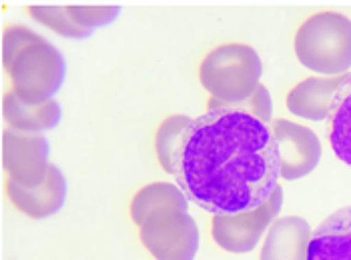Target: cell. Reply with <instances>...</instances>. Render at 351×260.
<instances>
[{"label":"cell","instance_id":"1","mask_svg":"<svg viewBox=\"0 0 351 260\" xmlns=\"http://www.w3.org/2000/svg\"><path fill=\"white\" fill-rule=\"evenodd\" d=\"M173 174L191 203L211 214L259 208L281 177L271 125L239 106L207 110L183 132Z\"/></svg>","mask_w":351,"mask_h":260},{"label":"cell","instance_id":"2","mask_svg":"<svg viewBox=\"0 0 351 260\" xmlns=\"http://www.w3.org/2000/svg\"><path fill=\"white\" fill-rule=\"evenodd\" d=\"M138 238L155 260H195L199 226L189 214V198L171 182H151L131 200Z\"/></svg>","mask_w":351,"mask_h":260},{"label":"cell","instance_id":"3","mask_svg":"<svg viewBox=\"0 0 351 260\" xmlns=\"http://www.w3.org/2000/svg\"><path fill=\"white\" fill-rule=\"evenodd\" d=\"M2 64L14 94L30 104L51 101L60 90L66 75V62L60 51L25 25L4 28Z\"/></svg>","mask_w":351,"mask_h":260},{"label":"cell","instance_id":"4","mask_svg":"<svg viewBox=\"0 0 351 260\" xmlns=\"http://www.w3.org/2000/svg\"><path fill=\"white\" fill-rule=\"evenodd\" d=\"M261 75L259 52L239 42L219 44L199 64L201 86L211 94L209 110L243 104L261 84Z\"/></svg>","mask_w":351,"mask_h":260},{"label":"cell","instance_id":"5","mask_svg":"<svg viewBox=\"0 0 351 260\" xmlns=\"http://www.w3.org/2000/svg\"><path fill=\"white\" fill-rule=\"evenodd\" d=\"M298 60L319 77H346L351 68V21L324 10L309 16L295 32Z\"/></svg>","mask_w":351,"mask_h":260},{"label":"cell","instance_id":"6","mask_svg":"<svg viewBox=\"0 0 351 260\" xmlns=\"http://www.w3.org/2000/svg\"><path fill=\"white\" fill-rule=\"evenodd\" d=\"M283 207V188L277 186L267 203L255 210H247L239 214H213L211 220V236L217 244L235 255L251 252L263 234L277 220V214Z\"/></svg>","mask_w":351,"mask_h":260},{"label":"cell","instance_id":"7","mask_svg":"<svg viewBox=\"0 0 351 260\" xmlns=\"http://www.w3.org/2000/svg\"><path fill=\"white\" fill-rule=\"evenodd\" d=\"M51 146L43 134L25 132L12 127L2 132V166L8 181L23 186H36L47 179Z\"/></svg>","mask_w":351,"mask_h":260},{"label":"cell","instance_id":"8","mask_svg":"<svg viewBox=\"0 0 351 260\" xmlns=\"http://www.w3.org/2000/svg\"><path fill=\"white\" fill-rule=\"evenodd\" d=\"M271 130L277 144L281 179L298 181L315 170L322 158V142L313 130L291 120H273Z\"/></svg>","mask_w":351,"mask_h":260},{"label":"cell","instance_id":"9","mask_svg":"<svg viewBox=\"0 0 351 260\" xmlns=\"http://www.w3.org/2000/svg\"><path fill=\"white\" fill-rule=\"evenodd\" d=\"M6 194L19 212L28 218L40 220L56 214L66 200V179L51 164L47 179L36 186H23L6 179Z\"/></svg>","mask_w":351,"mask_h":260},{"label":"cell","instance_id":"10","mask_svg":"<svg viewBox=\"0 0 351 260\" xmlns=\"http://www.w3.org/2000/svg\"><path fill=\"white\" fill-rule=\"evenodd\" d=\"M313 229L301 216L277 218L267 231L261 260H307Z\"/></svg>","mask_w":351,"mask_h":260},{"label":"cell","instance_id":"11","mask_svg":"<svg viewBox=\"0 0 351 260\" xmlns=\"http://www.w3.org/2000/svg\"><path fill=\"white\" fill-rule=\"evenodd\" d=\"M346 77H311L301 80L287 94L289 112L313 122L325 120L331 112L333 96Z\"/></svg>","mask_w":351,"mask_h":260},{"label":"cell","instance_id":"12","mask_svg":"<svg viewBox=\"0 0 351 260\" xmlns=\"http://www.w3.org/2000/svg\"><path fill=\"white\" fill-rule=\"evenodd\" d=\"M307 260H351V207L333 212L313 231Z\"/></svg>","mask_w":351,"mask_h":260},{"label":"cell","instance_id":"13","mask_svg":"<svg viewBox=\"0 0 351 260\" xmlns=\"http://www.w3.org/2000/svg\"><path fill=\"white\" fill-rule=\"evenodd\" d=\"M2 114L12 129L40 134L58 125L60 106L54 99L38 104L25 103L14 94V90H8L2 99Z\"/></svg>","mask_w":351,"mask_h":260},{"label":"cell","instance_id":"14","mask_svg":"<svg viewBox=\"0 0 351 260\" xmlns=\"http://www.w3.org/2000/svg\"><path fill=\"white\" fill-rule=\"evenodd\" d=\"M327 138L335 156L351 168V75L339 84L327 116Z\"/></svg>","mask_w":351,"mask_h":260},{"label":"cell","instance_id":"15","mask_svg":"<svg viewBox=\"0 0 351 260\" xmlns=\"http://www.w3.org/2000/svg\"><path fill=\"white\" fill-rule=\"evenodd\" d=\"M27 12L43 26L51 28L58 36L64 38H86L90 34V30L82 28L73 14L69 12L66 6H58V4H30L27 6Z\"/></svg>","mask_w":351,"mask_h":260},{"label":"cell","instance_id":"16","mask_svg":"<svg viewBox=\"0 0 351 260\" xmlns=\"http://www.w3.org/2000/svg\"><path fill=\"white\" fill-rule=\"evenodd\" d=\"M191 120L193 118L187 114H173V116H167L157 129L155 151H157V158L161 166L169 174H173V156L177 153L183 132L191 125Z\"/></svg>","mask_w":351,"mask_h":260},{"label":"cell","instance_id":"17","mask_svg":"<svg viewBox=\"0 0 351 260\" xmlns=\"http://www.w3.org/2000/svg\"><path fill=\"white\" fill-rule=\"evenodd\" d=\"M66 8L73 14V18L82 28H86L90 32L95 28L110 25L121 12V6H117V4H99V6H93V4H66Z\"/></svg>","mask_w":351,"mask_h":260},{"label":"cell","instance_id":"18","mask_svg":"<svg viewBox=\"0 0 351 260\" xmlns=\"http://www.w3.org/2000/svg\"><path fill=\"white\" fill-rule=\"evenodd\" d=\"M239 108H243L249 114L261 118V120L267 122V125L273 122V120H271V118H273V103H271L269 90H267L263 84H259L257 90H255L243 104H239Z\"/></svg>","mask_w":351,"mask_h":260}]
</instances>
